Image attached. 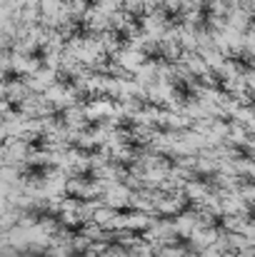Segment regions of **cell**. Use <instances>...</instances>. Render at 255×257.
<instances>
[{
	"instance_id": "1",
	"label": "cell",
	"mask_w": 255,
	"mask_h": 257,
	"mask_svg": "<svg viewBox=\"0 0 255 257\" xmlns=\"http://www.w3.org/2000/svg\"><path fill=\"white\" fill-rule=\"evenodd\" d=\"M53 170V165L50 163H45V160H33V163H25V168H23V180H28V182H43L48 175Z\"/></svg>"
},
{
	"instance_id": "2",
	"label": "cell",
	"mask_w": 255,
	"mask_h": 257,
	"mask_svg": "<svg viewBox=\"0 0 255 257\" xmlns=\"http://www.w3.org/2000/svg\"><path fill=\"white\" fill-rule=\"evenodd\" d=\"M158 18L163 20V25L165 28H178V25H183V20H185V15H183V8L180 5H165L160 13H158Z\"/></svg>"
},
{
	"instance_id": "3",
	"label": "cell",
	"mask_w": 255,
	"mask_h": 257,
	"mask_svg": "<svg viewBox=\"0 0 255 257\" xmlns=\"http://www.w3.org/2000/svg\"><path fill=\"white\" fill-rule=\"evenodd\" d=\"M143 53H145L143 58H145L148 63H153V65H165V63L170 60V58H168V48H165V45H160V43L148 45Z\"/></svg>"
},
{
	"instance_id": "4",
	"label": "cell",
	"mask_w": 255,
	"mask_h": 257,
	"mask_svg": "<svg viewBox=\"0 0 255 257\" xmlns=\"http://www.w3.org/2000/svg\"><path fill=\"white\" fill-rule=\"evenodd\" d=\"M193 92H195V90L188 85L185 80H180V83H175V85H173V95H175L180 102H190V100H195V95H193Z\"/></svg>"
},
{
	"instance_id": "5",
	"label": "cell",
	"mask_w": 255,
	"mask_h": 257,
	"mask_svg": "<svg viewBox=\"0 0 255 257\" xmlns=\"http://www.w3.org/2000/svg\"><path fill=\"white\" fill-rule=\"evenodd\" d=\"M75 180H78L80 185H90V182H95V180H98V175H95L93 168H85V170H78Z\"/></svg>"
},
{
	"instance_id": "6",
	"label": "cell",
	"mask_w": 255,
	"mask_h": 257,
	"mask_svg": "<svg viewBox=\"0 0 255 257\" xmlns=\"http://www.w3.org/2000/svg\"><path fill=\"white\" fill-rule=\"evenodd\" d=\"M245 217H248V220L255 225V202H250V205L245 207Z\"/></svg>"
}]
</instances>
